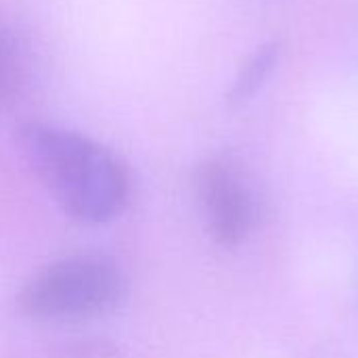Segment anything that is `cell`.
Instances as JSON below:
<instances>
[{"label": "cell", "mask_w": 358, "mask_h": 358, "mask_svg": "<svg viewBox=\"0 0 358 358\" xmlns=\"http://www.w3.org/2000/svg\"><path fill=\"white\" fill-rule=\"evenodd\" d=\"M27 76V57L21 40L0 25V107L8 105L23 88Z\"/></svg>", "instance_id": "277c9868"}, {"label": "cell", "mask_w": 358, "mask_h": 358, "mask_svg": "<svg viewBox=\"0 0 358 358\" xmlns=\"http://www.w3.org/2000/svg\"><path fill=\"white\" fill-rule=\"evenodd\" d=\"M195 189L212 239L222 248L239 245L254 224V197L241 172L224 159H208L195 172Z\"/></svg>", "instance_id": "3957f363"}, {"label": "cell", "mask_w": 358, "mask_h": 358, "mask_svg": "<svg viewBox=\"0 0 358 358\" xmlns=\"http://www.w3.org/2000/svg\"><path fill=\"white\" fill-rule=\"evenodd\" d=\"M277 57H279V44H266L262 48H258V52L241 69V73L231 90V101L243 103L248 96H252L258 90V86L266 80V76L271 73Z\"/></svg>", "instance_id": "5b68a950"}, {"label": "cell", "mask_w": 358, "mask_h": 358, "mask_svg": "<svg viewBox=\"0 0 358 358\" xmlns=\"http://www.w3.org/2000/svg\"><path fill=\"white\" fill-rule=\"evenodd\" d=\"M17 141L31 172L69 218L105 224L126 210L130 174L109 147L46 122H25Z\"/></svg>", "instance_id": "6da1fadb"}, {"label": "cell", "mask_w": 358, "mask_h": 358, "mask_svg": "<svg viewBox=\"0 0 358 358\" xmlns=\"http://www.w3.org/2000/svg\"><path fill=\"white\" fill-rule=\"evenodd\" d=\"M122 294L124 277L113 262L76 256L31 275L19 289L17 308L34 321H82L109 313Z\"/></svg>", "instance_id": "7a4b0ae2"}]
</instances>
